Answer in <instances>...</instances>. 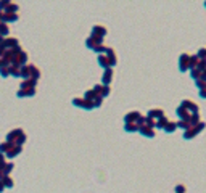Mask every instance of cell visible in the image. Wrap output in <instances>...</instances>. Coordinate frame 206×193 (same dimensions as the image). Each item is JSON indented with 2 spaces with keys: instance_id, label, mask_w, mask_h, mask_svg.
Segmentation results:
<instances>
[{
  "instance_id": "6da1fadb",
  "label": "cell",
  "mask_w": 206,
  "mask_h": 193,
  "mask_svg": "<svg viewBox=\"0 0 206 193\" xmlns=\"http://www.w3.org/2000/svg\"><path fill=\"white\" fill-rule=\"evenodd\" d=\"M36 93V81H32V79H27L21 84V89L18 92V96H32Z\"/></svg>"
},
{
  "instance_id": "7a4b0ae2",
  "label": "cell",
  "mask_w": 206,
  "mask_h": 193,
  "mask_svg": "<svg viewBox=\"0 0 206 193\" xmlns=\"http://www.w3.org/2000/svg\"><path fill=\"white\" fill-rule=\"evenodd\" d=\"M92 90L95 92V95L101 96V98H103V96H108V95H110V87H108V86H101V84H97V86H95Z\"/></svg>"
},
{
  "instance_id": "3957f363",
  "label": "cell",
  "mask_w": 206,
  "mask_h": 193,
  "mask_svg": "<svg viewBox=\"0 0 206 193\" xmlns=\"http://www.w3.org/2000/svg\"><path fill=\"white\" fill-rule=\"evenodd\" d=\"M23 134V130L21 129H15V130H11V132H8L7 135V143H11V145H15L16 143V140L20 139V135Z\"/></svg>"
},
{
  "instance_id": "277c9868",
  "label": "cell",
  "mask_w": 206,
  "mask_h": 193,
  "mask_svg": "<svg viewBox=\"0 0 206 193\" xmlns=\"http://www.w3.org/2000/svg\"><path fill=\"white\" fill-rule=\"evenodd\" d=\"M21 151H23V146L21 145H11L10 143V148H8V151L5 153V155H7L8 158H15V156H18Z\"/></svg>"
},
{
  "instance_id": "5b68a950",
  "label": "cell",
  "mask_w": 206,
  "mask_h": 193,
  "mask_svg": "<svg viewBox=\"0 0 206 193\" xmlns=\"http://www.w3.org/2000/svg\"><path fill=\"white\" fill-rule=\"evenodd\" d=\"M180 106L184 108V110H187L188 113H190V114H193V113H198V106L193 105L190 100H184V101L180 103Z\"/></svg>"
},
{
  "instance_id": "8992f818",
  "label": "cell",
  "mask_w": 206,
  "mask_h": 193,
  "mask_svg": "<svg viewBox=\"0 0 206 193\" xmlns=\"http://www.w3.org/2000/svg\"><path fill=\"white\" fill-rule=\"evenodd\" d=\"M2 45L5 47V50H11V48L18 47V39H15V37H10V39H3Z\"/></svg>"
},
{
  "instance_id": "52a82bcc",
  "label": "cell",
  "mask_w": 206,
  "mask_h": 193,
  "mask_svg": "<svg viewBox=\"0 0 206 193\" xmlns=\"http://www.w3.org/2000/svg\"><path fill=\"white\" fill-rule=\"evenodd\" d=\"M139 116H140L139 111H130V113H127V114H126L124 121H126V124H135V121L139 119Z\"/></svg>"
},
{
  "instance_id": "ba28073f",
  "label": "cell",
  "mask_w": 206,
  "mask_h": 193,
  "mask_svg": "<svg viewBox=\"0 0 206 193\" xmlns=\"http://www.w3.org/2000/svg\"><path fill=\"white\" fill-rule=\"evenodd\" d=\"M188 58H190V55H180V58H179V69L180 71H187L188 69Z\"/></svg>"
},
{
  "instance_id": "9c48e42d",
  "label": "cell",
  "mask_w": 206,
  "mask_h": 193,
  "mask_svg": "<svg viewBox=\"0 0 206 193\" xmlns=\"http://www.w3.org/2000/svg\"><path fill=\"white\" fill-rule=\"evenodd\" d=\"M111 79H113V69H111V68H108V69H105V72H103V82H101V86H108V84L111 82Z\"/></svg>"
},
{
  "instance_id": "30bf717a",
  "label": "cell",
  "mask_w": 206,
  "mask_h": 193,
  "mask_svg": "<svg viewBox=\"0 0 206 193\" xmlns=\"http://www.w3.org/2000/svg\"><path fill=\"white\" fill-rule=\"evenodd\" d=\"M92 36H97V37H101L103 39V37L106 36V29L103 26L97 24V26H94V29H92Z\"/></svg>"
},
{
  "instance_id": "8fae6325",
  "label": "cell",
  "mask_w": 206,
  "mask_h": 193,
  "mask_svg": "<svg viewBox=\"0 0 206 193\" xmlns=\"http://www.w3.org/2000/svg\"><path fill=\"white\" fill-rule=\"evenodd\" d=\"M139 132L142 134V135H145V137H154V129H151V127H148V126H142V127H139Z\"/></svg>"
},
{
  "instance_id": "7c38bea8",
  "label": "cell",
  "mask_w": 206,
  "mask_h": 193,
  "mask_svg": "<svg viewBox=\"0 0 206 193\" xmlns=\"http://www.w3.org/2000/svg\"><path fill=\"white\" fill-rule=\"evenodd\" d=\"M164 116V111L163 110H150L148 111V119H161Z\"/></svg>"
},
{
  "instance_id": "4fadbf2b",
  "label": "cell",
  "mask_w": 206,
  "mask_h": 193,
  "mask_svg": "<svg viewBox=\"0 0 206 193\" xmlns=\"http://www.w3.org/2000/svg\"><path fill=\"white\" fill-rule=\"evenodd\" d=\"M177 114H179L180 121H188V116H190V113H188L187 110H184L182 106H179V108H177Z\"/></svg>"
},
{
  "instance_id": "5bb4252c",
  "label": "cell",
  "mask_w": 206,
  "mask_h": 193,
  "mask_svg": "<svg viewBox=\"0 0 206 193\" xmlns=\"http://www.w3.org/2000/svg\"><path fill=\"white\" fill-rule=\"evenodd\" d=\"M168 124V118L163 116L161 119H158V121H154V127L156 129H164V126Z\"/></svg>"
},
{
  "instance_id": "9a60e30c",
  "label": "cell",
  "mask_w": 206,
  "mask_h": 193,
  "mask_svg": "<svg viewBox=\"0 0 206 193\" xmlns=\"http://www.w3.org/2000/svg\"><path fill=\"white\" fill-rule=\"evenodd\" d=\"M39 77H41V71H39L36 66H32V65H31V79L37 82V79H39Z\"/></svg>"
},
{
  "instance_id": "2e32d148",
  "label": "cell",
  "mask_w": 206,
  "mask_h": 193,
  "mask_svg": "<svg viewBox=\"0 0 206 193\" xmlns=\"http://www.w3.org/2000/svg\"><path fill=\"white\" fill-rule=\"evenodd\" d=\"M98 63H100V66H101V68H105V69H108V68H110L108 58H106L105 55H98Z\"/></svg>"
},
{
  "instance_id": "e0dca14e",
  "label": "cell",
  "mask_w": 206,
  "mask_h": 193,
  "mask_svg": "<svg viewBox=\"0 0 206 193\" xmlns=\"http://www.w3.org/2000/svg\"><path fill=\"white\" fill-rule=\"evenodd\" d=\"M13 163H5L3 164V167H2V172H3V175H8L11 171H13Z\"/></svg>"
},
{
  "instance_id": "ac0fdd59",
  "label": "cell",
  "mask_w": 206,
  "mask_h": 193,
  "mask_svg": "<svg viewBox=\"0 0 206 193\" xmlns=\"http://www.w3.org/2000/svg\"><path fill=\"white\" fill-rule=\"evenodd\" d=\"M8 32H10V27L5 24V23H2V24H0V36L5 37V36H8Z\"/></svg>"
},
{
  "instance_id": "d6986e66",
  "label": "cell",
  "mask_w": 206,
  "mask_h": 193,
  "mask_svg": "<svg viewBox=\"0 0 206 193\" xmlns=\"http://www.w3.org/2000/svg\"><path fill=\"white\" fill-rule=\"evenodd\" d=\"M0 74H2L3 77H8L10 76V66H7V65L0 66Z\"/></svg>"
},
{
  "instance_id": "ffe728a7",
  "label": "cell",
  "mask_w": 206,
  "mask_h": 193,
  "mask_svg": "<svg viewBox=\"0 0 206 193\" xmlns=\"http://www.w3.org/2000/svg\"><path fill=\"white\" fill-rule=\"evenodd\" d=\"M0 182L3 184V187H8V188H10V187H13V180L10 179V175H5V177L0 180Z\"/></svg>"
},
{
  "instance_id": "44dd1931",
  "label": "cell",
  "mask_w": 206,
  "mask_h": 193,
  "mask_svg": "<svg viewBox=\"0 0 206 193\" xmlns=\"http://www.w3.org/2000/svg\"><path fill=\"white\" fill-rule=\"evenodd\" d=\"M176 129H177L176 122H171V121H168V124L164 126V130H166V132H174Z\"/></svg>"
},
{
  "instance_id": "7402d4cb",
  "label": "cell",
  "mask_w": 206,
  "mask_h": 193,
  "mask_svg": "<svg viewBox=\"0 0 206 193\" xmlns=\"http://www.w3.org/2000/svg\"><path fill=\"white\" fill-rule=\"evenodd\" d=\"M176 126H177V127H180V129H184V130H187L188 127H192L188 121H179V122H176Z\"/></svg>"
},
{
  "instance_id": "603a6c76",
  "label": "cell",
  "mask_w": 206,
  "mask_h": 193,
  "mask_svg": "<svg viewBox=\"0 0 206 193\" xmlns=\"http://www.w3.org/2000/svg\"><path fill=\"white\" fill-rule=\"evenodd\" d=\"M124 129L127 130V132H135V130H139V127H137V124H126Z\"/></svg>"
},
{
  "instance_id": "cb8c5ba5",
  "label": "cell",
  "mask_w": 206,
  "mask_h": 193,
  "mask_svg": "<svg viewBox=\"0 0 206 193\" xmlns=\"http://www.w3.org/2000/svg\"><path fill=\"white\" fill-rule=\"evenodd\" d=\"M10 74L20 77V66H10Z\"/></svg>"
},
{
  "instance_id": "d4e9b609",
  "label": "cell",
  "mask_w": 206,
  "mask_h": 193,
  "mask_svg": "<svg viewBox=\"0 0 206 193\" xmlns=\"http://www.w3.org/2000/svg\"><path fill=\"white\" fill-rule=\"evenodd\" d=\"M73 105L82 108V106H84V98H74V100H73Z\"/></svg>"
},
{
  "instance_id": "484cf974",
  "label": "cell",
  "mask_w": 206,
  "mask_h": 193,
  "mask_svg": "<svg viewBox=\"0 0 206 193\" xmlns=\"http://www.w3.org/2000/svg\"><path fill=\"white\" fill-rule=\"evenodd\" d=\"M203 74V72H200L198 69H190V76L193 77V79H195V81H197V79L200 77V76H201Z\"/></svg>"
},
{
  "instance_id": "4316f807",
  "label": "cell",
  "mask_w": 206,
  "mask_h": 193,
  "mask_svg": "<svg viewBox=\"0 0 206 193\" xmlns=\"http://www.w3.org/2000/svg\"><path fill=\"white\" fill-rule=\"evenodd\" d=\"M8 148H10V143H7V142L2 143V145H0V155H2V153H7Z\"/></svg>"
},
{
  "instance_id": "83f0119b",
  "label": "cell",
  "mask_w": 206,
  "mask_h": 193,
  "mask_svg": "<svg viewBox=\"0 0 206 193\" xmlns=\"http://www.w3.org/2000/svg\"><path fill=\"white\" fill-rule=\"evenodd\" d=\"M185 191V187L184 185H177L176 187V193H184Z\"/></svg>"
},
{
  "instance_id": "f1b7e54d",
  "label": "cell",
  "mask_w": 206,
  "mask_h": 193,
  "mask_svg": "<svg viewBox=\"0 0 206 193\" xmlns=\"http://www.w3.org/2000/svg\"><path fill=\"white\" fill-rule=\"evenodd\" d=\"M197 58H200V60H203V58H204V48H201V50H200V53H198V56H197Z\"/></svg>"
},
{
  "instance_id": "f546056e",
  "label": "cell",
  "mask_w": 206,
  "mask_h": 193,
  "mask_svg": "<svg viewBox=\"0 0 206 193\" xmlns=\"http://www.w3.org/2000/svg\"><path fill=\"white\" fill-rule=\"evenodd\" d=\"M3 164H5V161H3V156H2V155H0V169H2V167H3Z\"/></svg>"
},
{
  "instance_id": "4dcf8cb0",
  "label": "cell",
  "mask_w": 206,
  "mask_h": 193,
  "mask_svg": "<svg viewBox=\"0 0 206 193\" xmlns=\"http://www.w3.org/2000/svg\"><path fill=\"white\" fill-rule=\"evenodd\" d=\"M3 188H5V187H3V184L0 182V191H3Z\"/></svg>"
},
{
  "instance_id": "1f68e13d",
  "label": "cell",
  "mask_w": 206,
  "mask_h": 193,
  "mask_svg": "<svg viewBox=\"0 0 206 193\" xmlns=\"http://www.w3.org/2000/svg\"><path fill=\"white\" fill-rule=\"evenodd\" d=\"M0 66H2V60H0Z\"/></svg>"
}]
</instances>
